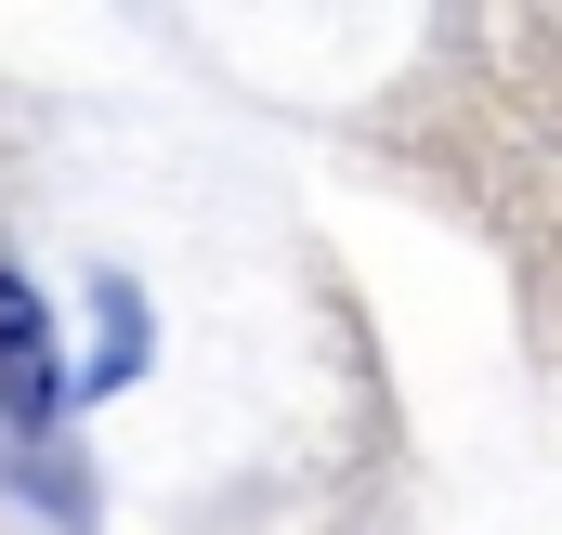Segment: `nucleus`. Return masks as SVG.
<instances>
[{
  "label": "nucleus",
  "mask_w": 562,
  "mask_h": 535,
  "mask_svg": "<svg viewBox=\"0 0 562 535\" xmlns=\"http://www.w3.org/2000/svg\"><path fill=\"white\" fill-rule=\"evenodd\" d=\"M53 405H66V379H53V314L26 300V274H0V418L13 431H53Z\"/></svg>",
  "instance_id": "obj_1"
}]
</instances>
